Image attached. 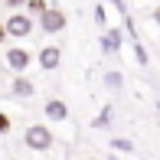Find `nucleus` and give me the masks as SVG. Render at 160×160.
<instances>
[{"label":"nucleus","instance_id":"7","mask_svg":"<svg viewBox=\"0 0 160 160\" xmlns=\"http://www.w3.org/2000/svg\"><path fill=\"white\" fill-rule=\"evenodd\" d=\"M59 49H56V46H46V49H42V52H39V65H42V69H46V72H52L56 69V65H59Z\"/></svg>","mask_w":160,"mask_h":160},{"label":"nucleus","instance_id":"9","mask_svg":"<svg viewBox=\"0 0 160 160\" xmlns=\"http://www.w3.org/2000/svg\"><path fill=\"white\" fill-rule=\"evenodd\" d=\"M111 147H114V150H124V154H131V150H134V144L124 141V137H114V141H111Z\"/></svg>","mask_w":160,"mask_h":160},{"label":"nucleus","instance_id":"5","mask_svg":"<svg viewBox=\"0 0 160 160\" xmlns=\"http://www.w3.org/2000/svg\"><path fill=\"white\" fill-rule=\"evenodd\" d=\"M42 111H46L49 121H65V118H69V108H65V101H59V98H49Z\"/></svg>","mask_w":160,"mask_h":160},{"label":"nucleus","instance_id":"14","mask_svg":"<svg viewBox=\"0 0 160 160\" xmlns=\"http://www.w3.org/2000/svg\"><path fill=\"white\" fill-rule=\"evenodd\" d=\"M95 20H98V26H105V7H101V3L95 7Z\"/></svg>","mask_w":160,"mask_h":160},{"label":"nucleus","instance_id":"2","mask_svg":"<svg viewBox=\"0 0 160 160\" xmlns=\"http://www.w3.org/2000/svg\"><path fill=\"white\" fill-rule=\"evenodd\" d=\"M39 20H42V30H46V33H62L65 30V13L56 10V7H49Z\"/></svg>","mask_w":160,"mask_h":160},{"label":"nucleus","instance_id":"11","mask_svg":"<svg viewBox=\"0 0 160 160\" xmlns=\"http://www.w3.org/2000/svg\"><path fill=\"white\" fill-rule=\"evenodd\" d=\"M105 85H108V88H121V75H118V72H108V75H105Z\"/></svg>","mask_w":160,"mask_h":160},{"label":"nucleus","instance_id":"13","mask_svg":"<svg viewBox=\"0 0 160 160\" xmlns=\"http://www.w3.org/2000/svg\"><path fill=\"white\" fill-rule=\"evenodd\" d=\"M0 134H10V118L0 111Z\"/></svg>","mask_w":160,"mask_h":160},{"label":"nucleus","instance_id":"10","mask_svg":"<svg viewBox=\"0 0 160 160\" xmlns=\"http://www.w3.org/2000/svg\"><path fill=\"white\" fill-rule=\"evenodd\" d=\"M26 7H30V13H39V17H42L46 10H49V3H46V0H30Z\"/></svg>","mask_w":160,"mask_h":160},{"label":"nucleus","instance_id":"3","mask_svg":"<svg viewBox=\"0 0 160 160\" xmlns=\"http://www.w3.org/2000/svg\"><path fill=\"white\" fill-rule=\"evenodd\" d=\"M7 33L23 39V36H30V33H33V20H30V17H20V13H13V17L7 20Z\"/></svg>","mask_w":160,"mask_h":160},{"label":"nucleus","instance_id":"6","mask_svg":"<svg viewBox=\"0 0 160 160\" xmlns=\"http://www.w3.org/2000/svg\"><path fill=\"white\" fill-rule=\"evenodd\" d=\"M101 49H105L108 56H114L121 49V30H105V36H101Z\"/></svg>","mask_w":160,"mask_h":160},{"label":"nucleus","instance_id":"15","mask_svg":"<svg viewBox=\"0 0 160 160\" xmlns=\"http://www.w3.org/2000/svg\"><path fill=\"white\" fill-rule=\"evenodd\" d=\"M7 7H10V10H17V7H23V3H30V0H3Z\"/></svg>","mask_w":160,"mask_h":160},{"label":"nucleus","instance_id":"4","mask_svg":"<svg viewBox=\"0 0 160 160\" xmlns=\"http://www.w3.org/2000/svg\"><path fill=\"white\" fill-rule=\"evenodd\" d=\"M7 62H10V69H17V72H23L26 65L33 62V52H26V49H10V52H7Z\"/></svg>","mask_w":160,"mask_h":160},{"label":"nucleus","instance_id":"1","mask_svg":"<svg viewBox=\"0 0 160 160\" xmlns=\"http://www.w3.org/2000/svg\"><path fill=\"white\" fill-rule=\"evenodd\" d=\"M23 141H26L30 150H49L52 147V131H49L46 124H30L26 134H23Z\"/></svg>","mask_w":160,"mask_h":160},{"label":"nucleus","instance_id":"16","mask_svg":"<svg viewBox=\"0 0 160 160\" xmlns=\"http://www.w3.org/2000/svg\"><path fill=\"white\" fill-rule=\"evenodd\" d=\"M7 36H10V33H7V23H0V42H3Z\"/></svg>","mask_w":160,"mask_h":160},{"label":"nucleus","instance_id":"12","mask_svg":"<svg viewBox=\"0 0 160 160\" xmlns=\"http://www.w3.org/2000/svg\"><path fill=\"white\" fill-rule=\"evenodd\" d=\"M108 121H111V111H101V114H98V118H95V121H92V128H105V124H108Z\"/></svg>","mask_w":160,"mask_h":160},{"label":"nucleus","instance_id":"8","mask_svg":"<svg viewBox=\"0 0 160 160\" xmlns=\"http://www.w3.org/2000/svg\"><path fill=\"white\" fill-rule=\"evenodd\" d=\"M33 82H30V78H23V75H17V78H13V95H17V98H30L33 95Z\"/></svg>","mask_w":160,"mask_h":160},{"label":"nucleus","instance_id":"17","mask_svg":"<svg viewBox=\"0 0 160 160\" xmlns=\"http://www.w3.org/2000/svg\"><path fill=\"white\" fill-rule=\"evenodd\" d=\"M154 23L160 26V7H157V10H154Z\"/></svg>","mask_w":160,"mask_h":160}]
</instances>
